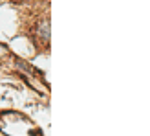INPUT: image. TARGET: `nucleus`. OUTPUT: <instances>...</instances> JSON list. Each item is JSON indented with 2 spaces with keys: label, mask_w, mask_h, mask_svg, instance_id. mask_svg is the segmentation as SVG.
Returning a JSON list of instances; mask_svg holds the SVG:
<instances>
[{
  "label": "nucleus",
  "mask_w": 150,
  "mask_h": 136,
  "mask_svg": "<svg viewBox=\"0 0 150 136\" xmlns=\"http://www.w3.org/2000/svg\"><path fill=\"white\" fill-rule=\"evenodd\" d=\"M37 35H39L42 41H48V39H50V22H48V20H42L40 24H39Z\"/></svg>",
  "instance_id": "obj_1"
}]
</instances>
